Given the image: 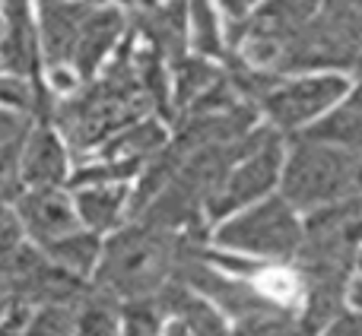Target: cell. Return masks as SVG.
Wrapping results in <instances>:
<instances>
[{
  "label": "cell",
  "mask_w": 362,
  "mask_h": 336,
  "mask_svg": "<svg viewBox=\"0 0 362 336\" xmlns=\"http://www.w3.org/2000/svg\"><path fill=\"white\" fill-rule=\"evenodd\" d=\"M172 112L185 114L187 108H194L219 80H223V67L200 54H185L181 61L172 64Z\"/></svg>",
  "instance_id": "cell-17"
},
{
  "label": "cell",
  "mask_w": 362,
  "mask_h": 336,
  "mask_svg": "<svg viewBox=\"0 0 362 336\" xmlns=\"http://www.w3.org/2000/svg\"><path fill=\"white\" fill-rule=\"evenodd\" d=\"M29 318H32V308L13 305L10 314L0 320V336H25L29 333Z\"/></svg>",
  "instance_id": "cell-25"
},
{
  "label": "cell",
  "mask_w": 362,
  "mask_h": 336,
  "mask_svg": "<svg viewBox=\"0 0 362 336\" xmlns=\"http://www.w3.org/2000/svg\"><path fill=\"white\" fill-rule=\"evenodd\" d=\"M131 32L165 64L181 61L187 48V0H159L153 6H140L131 19Z\"/></svg>",
  "instance_id": "cell-12"
},
{
  "label": "cell",
  "mask_w": 362,
  "mask_h": 336,
  "mask_svg": "<svg viewBox=\"0 0 362 336\" xmlns=\"http://www.w3.org/2000/svg\"><path fill=\"white\" fill-rule=\"evenodd\" d=\"M165 318L156 301H127L121 305V336H163Z\"/></svg>",
  "instance_id": "cell-22"
},
{
  "label": "cell",
  "mask_w": 362,
  "mask_h": 336,
  "mask_svg": "<svg viewBox=\"0 0 362 336\" xmlns=\"http://www.w3.org/2000/svg\"><path fill=\"white\" fill-rule=\"evenodd\" d=\"M187 38L194 44V54L223 61L226 57V32L216 16L213 0H187Z\"/></svg>",
  "instance_id": "cell-19"
},
{
  "label": "cell",
  "mask_w": 362,
  "mask_h": 336,
  "mask_svg": "<svg viewBox=\"0 0 362 336\" xmlns=\"http://www.w3.org/2000/svg\"><path fill=\"white\" fill-rule=\"evenodd\" d=\"M93 6L95 4L89 0H64V4L38 6V51H42L48 70L70 67L76 38H80V29L93 13Z\"/></svg>",
  "instance_id": "cell-13"
},
{
  "label": "cell",
  "mask_w": 362,
  "mask_h": 336,
  "mask_svg": "<svg viewBox=\"0 0 362 336\" xmlns=\"http://www.w3.org/2000/svg\"><path fill=\"white\" fill-rule=\"evenodd\" d=\"M359 267H362V251H359Z\"/></svg>",
  "instance_id": "cell-33"
},
{
  "label": "cell",
  "mask_w": 362,
  "mask_h": 336,
  "mask_svg": "<svg viewBox=\"0 0 362 336\" xmlns=\"http://www.w3.org/2000/svg\"><path fill=\"white\" fill-rule=\"evenodd\" d=\"M38 6H51V4H64V0H35Z\"/></svg>",
  "instance_id": "cell-32"
},
{
  "label": "cell",
  "mask_w": 362,
  "mask_h": 336,
  "mask_svg": "<svg viewBox=\"0 0 362 336\" xmlns=\"http://www.w3.org/2000/svg\"><path fill=\"white\" fill-rule=\"evenodd\" d=\"M19 174H23L25 187H64L70 178V159L67 143L54 131V124L38 121L32 124L29 137L23 143V156H19Z\"/></svg>",
  "instance_id": "cell-14"
},
{
  "label": "cell",
  "mask_w": 362,
  "mask_h": 336,
  "mask_svg": "<svg viewBox=\"0 0 362 336\" xmlns=\"http://www.w3.org/2000/svg\"><path fill=\"white\" fill-rule=\"evenodd\" d=\"M74 336H121V301L93 286L86 299L76 305Z\"/></svg>",
  "instance_id": "cell-20"
},
{
  "label": "cell",
  "mask_w": 362,
  "mask_h": 336,
  "mask_svg": "<svg viewBox=\"0 0 362 336\" xmlns=\"http://www.w3.org/2000/svg\"><path fill=\"white\" fill-rule=\"evenodd\" d=\"M74 203L83 229L95 235H112L124 225V219H131V184L115 181V184L80 187L74 193Z\"/></svg>",
  "instance_id": "cell-15"
},
{
  "label": "cell",
  "mask_w": 362,
  "mask_h": 336,
  "mask_svg": "<svg viewBox=\"0 0 362 336\" xmlns=\"http://www.w3.org/2000/svg\"><path fill=\"white\" fill-rule=\"evenodd\" d=\"M359 156L344 146L312 140L305 133L293 137L280 174V197L296 212H315L356 193Z\"/></svg>",
  "instance_id": "cell-2"
},
{
  "label": "cell",
  "mask_w": 362,
  "mask_h": 336,
  "mask_svg": "<svg viewBox=\"0 0 362 336\" xmlns=\"http://www.w3.org/2000/svg\"><path fill=\"white\" fill-rule=\"evenodd\" d=\"M302 232L305 225H302L299 212L276 193V197H264L226 216L219 229L213 232V241L229 254H242L251 260L293 263L299 254Z\"/></svg>",
  "instance_id": "cell-3"
},
{
  "label": "cell",
  "mask_w": 362,
  "mask_h": 336,
  "mask_svg": "<svg viewBox=\"0 0 362 336\" xmlns=\"http://www.w3.org/2000/svg\"><path fill=\"white\" fill-rule=\"evenodd\" d=\"M10 308H13V299H10V289H6V282H4V276H0V320L10 314Z\"/></svg>",
  "instance_id": "cell-28"
},
{
  "label": "cell",
  "mask_w": 362,
  "mask_h": 336,
  "mask_svg": "<svg viewBox=\"0 0 362 336\" xmlns=\"http://www.w3.org/2000/svg\"><path fill=\"white\" fill-rule=\"evenodd\" d=\"M318 336H362V311H356V308L346 311L344 308Z\"/></svg>",
  "instance_id": "cell-24"
},
{
  "label": "cell",
  "mask_w": 362,
  "mask_h": 336,
  "mask_svg": "<svg viewBox=\"0 0 362 336\" xmlns=\"http://www.w3.org/2000/svg\"><path fill=\"white\" fill-rule=\"evenodd\" d=\"M283 162H286V150H283V133L270 127V133L235 162L229 178L216 191V197L206 203V216L210 219H226L232 212L245 210V206L257 203V200L270 197L276 184H280Z\"/></svg>",
  "instance_id": "cell-6"
},
{
  "label": "cell",
  "mask_w": 362,
  "mask_h": 336,
  "mask_svg": "<svg viewBox=\"0 0 362 336\" xmlns=\"http://www.w3.org/2000/svg\"><path fill=\"white\" fill-rule=\"evenodd\" d=\"M321 10V0H261L251 10L248 19L229 25V42L226 48H238L242 42H267L276 51H283V44L293 42L302 29L315 19V13ZM226 51V54H229ZM280 61V57H276Z\"/></svg>",
  "instance_id": "cell-7"
},
{
  "label": "cell",
  "mask_w": 362,
  "mask_h": 336,
  "mask_svg": "<svg viewBox=\"0 0 362 336\" xmlns=\"http://www.w3.org/2000/svg\"><path fill=\"white\" fill-rule=\"evenodd\" d=\"M346 299H350V305L356 308V311H362V276L350 282V292H346Z\"/></svg>",
  "instance_id": "cell-27"
},
{
  "label": "cell",
  "mask_w": 362,
  "mask_h": 336,
  "mask_svg": "<svg viewBox=\"0 0 362 336\" xmlns=\"http://www.w3.org/2000/svg\"><path fill=\"white\" fill-rule=\"evenodd\" d=\"M356 193L362 197V156H359V165H356Z\"/></svg>",
  "instance_id": "cell-31"
},
{
  "label": "cell",
  "mask_w": 362,
  "mask_h": 336,
  "mask_svg": "<svg viewBox=\"0 0 362 336\" xmlns=\"http://www.w3.org/2000/svg\"><path fill=\"white\" fill-rule=\"evenodd\" d=\"M261 4V0H216V6L226 13V19H229V25L242 23V19L251 16V10Z\"/></svg>",
  "instance_id": "cell-26"
},
{
  "label": "cell",
  "mask_w": 362,
  "mask_h": 336,
  "mask_svg": "<svg viewBox=\"0 0 362 336\" xmlns=\"http://www.w3.org/2000/svg\"><path fill=\"white\" fill-rule=\"evenodd\" d=\"M0 276L10 289L13 305L42 308V305H67L76 308L89 295L93 282L61 270L38 244L25 238L13 251L0 254Z\"/></svg>",
  "instance_id": "cell-4"
},
{
  "label": "cell",
  "mask_w": 362,
  "mask_h": 336,
  "mask_svg": "<svg viewBox=\"0 0 362 336\" xmlns=\"http://www.w3.org/2000/svg\"><path fill=\"white\" fill-rule=\"evenodd\" d=\"M102 244H105L102 241V235H95V232H89V229H76V232H70V235L51 241L48 248H42V251L61 270H67V273L83 276V280H86V276L95 273V267H99Z\"/></svg>",
  "instance_id": "cell-18"
},
{
  "label": "cell",
  "mask_w": 362,
  "mask_h": 336,
  "mask_svg": "<svg viewBox=\"0 0 362 336\" xmlns=\"http://www.w3.org/2000/svg\"><path fill=\"white\" fill-rule=\"evenodd\" d=\"M38 57L42 51L29 0H0V70L38 83Z\"/></svg>",
  "instance_id": "cell-11"
},
{
  "label": "cell",
  "mask_w": 362,
  "mask_h": 336,
  "mask_svg": "<svg viewBox=\"0 0 362 336\" xmlns=\"http://www.w3.org/2000/svg\"><path fill=\"white\" fill-rule=\"evenodd\" d=\"M13 206H16L25 238L38 248H48L57 238L83 229L74 197L64 187H25Z\"/></svg>",
  "instance_id": "cell-8"
},
{
  "label": "cell",
  "mask_w": 362,
  "mask_h": 336,
  "mask_svg": "<svg viewBox=\"0 0 362 336\" xmlns=\"http://www.w3.org/2000/svg\"><path fill=\"white\" fill-rule=\"evenodd\" d=\"M187 241L194 238L172 235L144 219H131V225H121L105 238L99 267L93 273V286L121 305L153 301L165 282L175 280Z\"/></svg>",
  "instance_id": "cell-1"
},
{
  "label": "cell",
  "mask_w": 362,
  "mask_h": 336,
  "mask_svg": "<svg viewBox=\"0 0 362 336\" xmlns=\"http://www.w3.org/2000/svg\"><path fill=\"white\" fill-rule=\"evenodd\" d=\"M89 4H95V6H137L140 10L144 0H89Z\"/></svg>",
  "instance_id": "cell-29"
},
{
  "label": "cell",
  "mask_w": 362,
  "mask_h": 336,
  "mask_svg": "<svg viewBox=\"0 0 362 336\" xmlns=\"http://www.w3.org/2000/svg\"><path fill=\"white\" fill-rule=\"evenodd\" d=\"M153 301L165 318L163 336H232L229 318L181 280L165 282Z\"/></svg>",
  "instance_id": "cell-9"
},
{
  "label": "cell",
  "mask_w": 362,
  "mask_h": 336,
  "mask_svg": "<svg viewBox=\"0 0 362 336\" xmlns=\"http://www.w3.org/2000/svg\"><path fill=\"white\" fill-rule=\"evenodd\" d=\"M23 241H25V232H23V222H19V216H16V206L0 200V254L13 251Z\"/></svg>",
  "instance_id": "cell-23"
},
{
  "label": "cell",
  "mask_w": 362,
  "mask_h": 336,
  "mask_svg": "<svg viewBox=\"0 0 362 336\" xmlns=\"http://www.w3.org/2000/svg\"><path fill=\"white\" fill-rule=\"evenodd\" d=\"M346 92H350V83H346V76L337 73L299 76V80L289 83L283 80L264 99L261 112L270 118V127L286 137V133L308 131L315 121H321L327 112H334Z\"/></svg>",
  "instance_id": "cell-5"
},
{
  "label": "cell",
  "mask_w": 362,
  "mask_h": 336,
  "mask_svg": "<svg viewBox=\"0 0 362 336\" xmlns=\"http://www.w3.org/2000/svg\"><path fill=\"white\" fill-rule=\"evenodd\" d=\"M127 32H131V19L118 6H93L76 38L74 57H70V70L76 73V80H95V73L112 61Z\"/></svg>",
  "instance_id": "cell-10"
},
{
  "label": "cell",
  "mask_w": 362,
  "mask_h": 336,
  "mask_svg": "<svg viewBox=\"0 0 362 336\" xmlns=\"http://www.w3.org/2000/svg\"><path fill=\"white\" fill-rule=\"evenodd\" d=\"M232 336H305L296 308H264L242 320H232Z\"/></svg>",
  "instance_id": "cell-21"
},
{
  "label": "cell",
  "mask_w": 362,
  "mask_h": 336,
  "mask_svg": "<svg viewBox=\"0 0 362 336\" xmlns=\"http://www.w3.org/2000/svg\"><path fill=\"white\" fill-rule=\"evenodd\" d=\"M169 146V127L159 118H140L137 124L118 131L115 137H108L99 146V159H112V162H131L144 168L150 159H156L159 152Z\"/></svg>",
  "instance_id": "cell-16"
},
{
  "label": "cell",
  "mask_w": 362,
  "mask_h": 336,
  "mask_svg": "<svg viewBox=\"0 0 362 336\" xmlns=\"http://www.w3.org/2000/svg\"><path fill=\"white\" fill-rule=\"evenodd\" d=\"M350 105H356V108H362V76H359V86H356V92L350 95Z\"/></svg>",
  "instance_id": "cell-30"
}]
</instances>
